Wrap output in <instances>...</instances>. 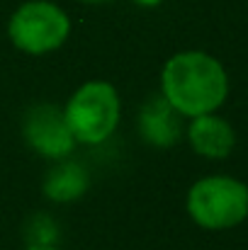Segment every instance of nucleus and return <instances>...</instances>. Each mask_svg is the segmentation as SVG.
I'll return each instance as SVG.
<instances>
[{
	"instance_id": "0eeeda50",
	"label": "nucleus",
	"mask_w": 248,
	"mask_h": 250,
	"mask_svg": "<svg viewBox=\"0 0 248 250\" xmlns=\"http://www.w3.org/2000/svg\"><path fill=\"white\" fill-rule=\"evenodd\" d=\"M141 134L154 146H170L180 139V112L163 95L149 100L141 109Z\"/></svg>"
},
{
	"instance_id": "423d86ee",
	"label": "nucleus",
	"mask_w": 248,
	"mask_h": 250,
	"mask_svg": "<svg viewBox=\"0 0 248 250\" xmlns=\"http://www.w3.org/2000/svg\"><path fill=\"white\" fill-rule=\"evenodd\" d=\"M187 136H190L192 148L204 158H226L236 144V134L231 124L222 117H214L212 112L192 117Z\"/></svg>"
},
{
	"instance_id": "9b49d317",
	"label": "nucleus",
	"mask_w": 248,
	"mask_h": 250,
	"mask_svg": "<svg viewBox=\"0 0 248 250\" xmlns=\"http://www.w3.org/2000/svg\"><path fill=\"white\" fill-rule=\"evenodd\" d=\"M83 2H107V0H83Z\"/></svg>"
},
{
	"instance_id": "f257e3e1",
	"label": "nucleus",
	"mask_w": 248,
	"mask_h": 250,
	"mask_svg": "<svg viewBox=\"0 0 248 250\" xmlns=\"http://www.w3.org/2000/svg\"><path fill=\"white\" fill-rule=\"evenodd\" d=\"M163 97L185 117L209 114L226 100L229 78L224 66L204 51L175 54L163 68Z\"/></svg>"
},
{
	"instance_id": "6e6552de",
	"label": "nucleus",
	"mask_w": 248,
	"mask_h": 250,
	"mask_svg": "<svg viewBox=\"0 0 248 250\" xmlns=\"http://www.w3.org/2000/svg\"><path fill=\"white\" fill-rule=\"evenodd\" d=\"M88 187V175L83 172L81 166L76 163H66V166L54 167L44 182V192L49 199L56 202H71L76 197H81Z\"/></svg>"
},
{
	"instance_id": "20e7f679",
	"label": "nucleus",
	"mask_w": 248,
	"mask_h": 250,
	"mask_svg": "<svg viewBox=\"0 0 248 250\" xmlns=\"http://www.w3.org/2000/svg\"><path fill=\"white\" fill-rule=\"evenodd\" d=\"M76 141L100 144L119 122V97L110 83H88L68 100L64 109Z\"/></svg>"
},
{
	"instance_id": "9d476101",
	"label": "nucleus",
	"mask_w": 248,
	"mask_h": 250,
	"mask_svg": "<svg viewBox=\"0 0 248 250\" xmlns=\"http://www.w3.org/2000/svg\"><path fill=\"white\" fill-rule=\"evenodd\" d=\"M27 250H56V248H49V246H32V248Z\"/></svg>"
},
{
	"instance_id": "39448f33",
	"label": "nucleus",
	"mask_w": 248,
	"mask_h": 250,
	"mask_svg": "<svg viewBox=\"0 0 248 250\" xmlns=\"http://www.w3.org/2000/svg\"><path fill=\"white\" fill-rule=\"evenodd\" d=\"M24 136L37 153L49 156V158L68 156L76 141L66 122V114L54 104H39L27 114Z\"/></svg>"
},
{
	"instance_id": "f03ea898",
	"label": "nucleus",
	"mask_w": 248,
	"mask_h": 250,
	"mask_svg": "<svg viewBox=\"0 0 248 250\" xmlns=\"http://www.w3.org/2000/svg\"><path fill=\"white\" fill-rule=\"evenodd\" d=\"M187 211L202 229H234L248 216V187L224 175L204 177L190 187Z\"/></svg>"
},
{
	"instance_id": "7ed1b4c3",
	"label": "nucleus",
	"mask_w": 248,
	"mask_h": 250,
	"mask_svg": "<svg viewBox=\"0 0 248 250\" xmlns=\"http://www.w3.org/2000/svg\"><path fill=\"white\" fill-rule=\"evenodd\" d=\"M68 15L49 0H29L10 17L7 34L12 44L27 54H46L59 49L68 37Z\"/></svg>"
},
{
	"instance_id": "1a4fd4ad",
	"label": "nucleus",
	"mask_w": 248,
	"mask_h": 250,
	"mask_svg": "<svg viewBox=\"0 0 248 250\" xmlns=\"http://www.w3.org/2000/svg\"><path fill=\"white\" fill-rule=\"evenodd\" d=\"M136 2H141V5H158L161 0H136Z\"/></svg>"
}]
</instances>
